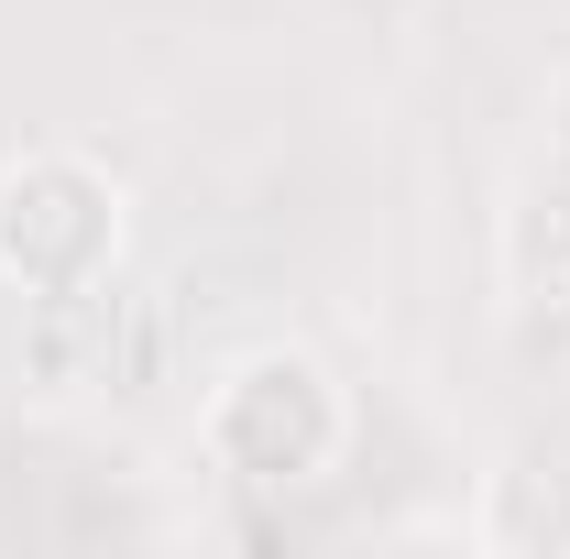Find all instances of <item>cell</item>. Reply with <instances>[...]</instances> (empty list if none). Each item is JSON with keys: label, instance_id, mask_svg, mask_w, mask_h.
Segmentation results:
<instances>
[{"label": "cell", "instance_id": "obj_1", "mask_svg": "<svg viewBox=\"0 0 570 559\" xmlns=\"http://www.w3.org/2000/svg\"><path fill=\"white\" fill-rule=\"evenodd\" d=\"M198 450H209L219 483H242V493H307V483H330L341 450H352V395H341V373L318 351L264 341L209 384Z\"/></svg>", "mask_w": 570, "mask_h": 559}, {"label": "cell", "instance_id": "obj_2", "mask_svg": "<svg viewBox=\"0 0 570 559\" xmlns=\"http://www.w3.org/2000/svg\"><path fill=\"white\" fill-rule=\"evenodd\" d=\"M121 242H132V198L99 154L77 143H33L0 165V285L56 307V296H99L121 275Z\"/></svg>", "mask_w": 570, "mask_h": 559}, {"label": "cell", "instance_id": "obj_3", "mask_svg": "<svg viewBox=\"0 0 570 559\" xmlns=\"http://www.w3.org/2000/svg\"><path fill=\"white\" fill-rule=\"evenodd\" d=\"M494 264L515 307H570V154L527 165L494 219Z\"/></svg>", "mask_w": 570, "mask_h": 559}, {"label": "cell", "instance_id": "obj_4", "mask_svg": "<svg viewBox=\"0 0 570 559\" xmlns=\"http://www.w3.org/2000/svg\"><path fill=\"white\" fill-rule=\"evenodd\" d=\"M472 538L494 559H570V472L560 461H504V472H483Z\"/></svg>", "mask_w": 570, "mask_h": 559}]
</instances>
